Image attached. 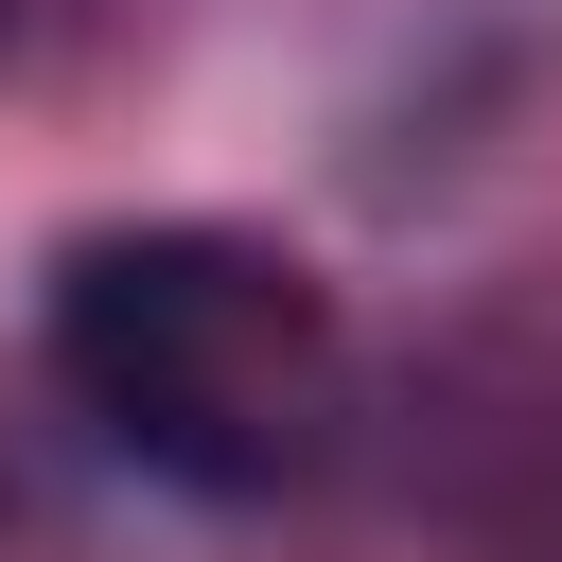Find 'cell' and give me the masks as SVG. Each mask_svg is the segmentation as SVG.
Returning a JSON list of instances; mask_svg holds the SVG:
<instances>
[{
    "instance_id": "cell-1",
    "label": "cell",
    "mask_w": 562,
    "mask_h": 562,
    "mask_svg": "<svg viewBox=\"0 0 562 562\" xmlns=\"http://www.w3.org/2000/svg\"><path fill=\"white\" fill-rule=\"evenodd\" d=\"M35 351H53L70 422L193 509H281L351 457V316L263 228H211V211L70 228Z\"/></svg>"
},
{
    "instance_id": "cell-2",
    "label": "cell",
    "mask_w": 562,
    "mask_h": 562,
    "mask_svg": "<svg viewBox=\"0 0 562 562\" xmlns=\"http://www.w3.org/2000/svg\"><path fill=\"white\" fill-rule=\"evenodd\" d=\"M0 53H18V0H0Z\"/></svg>"
}]
</instances>
